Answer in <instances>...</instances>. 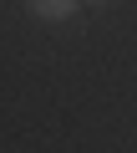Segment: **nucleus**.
Segmentation results:
<instances>
[{
  "mask_svg": "<svg viewBox=\"0 0 137 153\" xmlns=\"http://www.w3.org/2000/svg\"><path fill=\"white\" fill-rule=\"evenodd\" d=\"M26 10L36 21H46V26H61V21H71L81 10V0H26Z\"/></svg>",
  "mask_w": 137,
  "mask_h": 153,
  "instance_id": "obj_1",
  "label": "nucleus"
},
{
  "mask_svg": "<svg viewBox=\"0 0 137 153\" xmlns=\"http://www.w3.org/2000/svg\"><path fill=\"white\" fill-rule=\"evenodd\" d=\"M81 5H112V0H81Z\"/></svg>",
  "mask_w": 137,
  "mask_h": 153,
  "instance_id": "obj_2",
  "label": "nucleus"
}]
</instances>
